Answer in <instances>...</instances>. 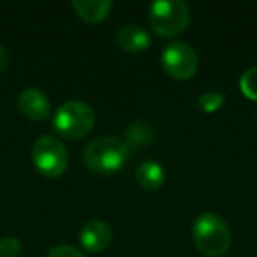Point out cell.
Wrapping results in <instances>:
<instances>
[{
    "label": "cell",
    "mask_w": 257,
    "mask_h": 257,
    "mask_svg": "<svg viewBox=\"0 0 257 257\" xmlns=\"http://www.w3.org/2000/svg\"><path fill=\"white\" fill-rule=\"evenodd\" d=\"M111 239H113V231L102 220L88 222V224L83 225L81 232H79V241H81L83 248L92 253H99L106 250L109 246Z\"/></svg>",
    "instance_id": "52a82bcc"
},
{
    "label": "cell",
    "mask_w": 257,
    "mask_h": 257,
    "mask_svg": "<svg viewBox=\"0 0 257 257\" xmlns=\"http://www.w3.org/2000/svg\"><path fill=\"white\" fill-rule=\"evenodd\" d=\"M162 67L171 78L189 79L199 67L197 53L185 43H171L162 51Z\"/></svg>",
    "instance_id": "8992f818"
},
{
    "label": "cell",
    "mask_w": 257,
    "mask_h": 257,
    "mask_svg": "<svg viewBox=\"0 0 257 257\" xmlns=\"http://www.w3.org/2000/svg\"><path fill=\"white\" fill-rule=\"evenodd\" d=\"M239 88L245 93V97L257 100V67H250L248 71L243 72V76L239 78Z\"/></svg>",
    "instance_id": "7c38bea8"
},
{
    "label": "cell",
    "mask_w": 257,
    "mask_h": 257,
    "mask_svg": "<svg viewBox=\"0 0 257 257\" xmlns=\"http://www.w3.org/2000/svg\"><path fill=\"white\" fill-rule=\"evenodd\" d=\"M116 41L121 50L131 51V53H140L147 50L152 44V37L143 27L140 25H125L118 30Z\"/></svg>",
    "instance_id": "9c48e42d"
},
{
    "label": "cell",
    "mask_w": 257,
    "mask_h": 257,
    "mask_svg": "<svg viewBox=\"0 0 257 257\" xmlns=\"http://www.w3.org/2000/svg\"><path fill=\"white\" fill-rule=\"evenodd\" d=\"M32 161L41 175L48 176V178H57V176L64 175V171L67 169L69 152L58 138L44 134V136L37 138L34 143Z\"/></svg>",
    "instance_id": "5b68a950"
},
{
    "label": "cell",
    "mask_w": 257,
    "mask_h": 257,
    "mask_svg": "<svg viewBox=\"0 0 257 257\" xmlns=\"http://www.w3.org/2000/svg\"><path fill=\"white\" fill-rule=\"evenodd\" d=\"M72 8L86 23H99L107 18L113 4L109 0H74Z\"/></svg>",
    "instance_id": "30bf717a"
},
{
    "label": "cell",
    "mask_w": 257,
    "mask_h": 257,
    "mask_svg": "<svg viewBox=\"0 0 257 257\" xmlns=\"http://www.w3.org/2000/svg\"><path fill=\"white\" fill-rule=\"evenodd\" d=\"M46 257H85L78 248L71 245H58L53 246L50 252L46 253Z\"/></svg>",
    "instance_id": "9a60e30c"
},
{
    "label": "cell",
    "mask_w": 257,
    "mask_h": 257,
    "mask_svg": "<svg viewBox=\"0 0 257 257\" xmlns=\"http://www.w3.org/2000/svg\"><path fill=\"white\" fill-rule=\"evenodd\" d=\"M148 20L159 36L175 37L189 27L190 9L182 0H159L150 6Z\"/></svg>",
    "instance_id": "277c9868"
},
{
    "label": "cell",
    "mask_w": 257,
    "mask_h": 257,
    "mask_svg": "<svg viewBox=\"0 0 257 257\" xmlns=\"http://www.w3.org/2000/svg\"><path fill=\"white\" fill-rule=\"evenodd\" d=\"M222 104H224V95H222V93L206 92L199 97V106L203 107L206 113H215Z\"/></svg>",
    "instance_id": "5bb4252c"
},
{
    "label": "cell",
    "mask_w": 257,
    "mask_h": 257,
    "mask_svg": "<svg viewBox=\"0 0 257 257\" xmlns=\"http://www.w3.org/2000/svg\"><path fill=\"white\" fill-rule=\"evenodd\" d=\"M8 65H9V53H8V50L0 44V72H4Z\"/></svg>",
    "instance_id": "2e32d148"
},
{
    "label": "cell",
    "mask_w": 257,
    "mask_h": 257,
    "mask_svg": "<svg viewBox=\"0 0 257 257\" xmlns=\"http://www.w3.org/2000/svg\"><path fill=\"white\" fill-rule=\"evenodd\" d=\"M95 125V111L83 100H67L53 116V127L60 136L69 140H81L92 133Z\"/></svg>",
    "instance_id": "7a4b0ae2"
},
{
    "label": "cell",
    "mask_w": 257,
    "mask_h": 257,
    "mask_svg": "<svg viewBox=\"0 0 257 257\" xmlns=\"http://www.w3.org/2000/svg\"><path fill=\"white\" fill-rule=\"evenodd\" d=\"M22 253V243L15 236H6L0 239V257H18Z\"/></svg>",
    "instance_id": "4fadbf2b"
},
{
    "label": "cell",
    "mask_w": 257,
    "mask_h": 257,
    "mask_svg": "<svg viewBox=\"0 0 257 257\" xmlns=\"http://www.w3.org/2000/svg\"><path fill=\"white\" fill-rule=\"evenodd\" d=\"M194 245L208 257H220L231 246V229L217 213H203L196 218L192 229Z\"/></svg>",
    "instance_id": "6da1fadb"
},
{
    "label": "cell",
    "mask_w": 257,
    "mask_h": 257,
    "mask_svg": "<svg viewBox=\"0 0 257 257\" xmlns=\"http://www.w3.org/2000/svg\"><path fill=\"white\" fill-rule=\"evenodd\" d=\"M18 109L30 120L41 121L50 114V102L46 93L37 88H27L18 97Z\"/></svg>",
    "instance_id": "ba28073f"
},
{
    "label": "cell",
    "mask_w": 257,
    "mask_h": 257,
    "mask_svg": "<svg viewBox=\"0 0 257 257\" xmlns=\"http://www.w3.org/2000/svg\"><path fill=\"white\" fill-rule=\"evenodd\" d=\"M128 159V147L114 136H100L85 150V164L95 173H116Z\"/></svg>",
    "instance_id": "3957f363"
},
{
    "label": "cell",
    "mask_w": 257,
    "mask_h": 257,
    "mask_svg": "<svg viewBox=\"0 0 257 257\" xmlns=\"http://www.w3.org/2000/svg\"><path fill=\"white\" fill-rule=\"evenodd\" d=\"M136 180L143 189L157 190L166 182V171L159 162L147 161L136 169Z\"/></svg>",
    "instance_id": "8fae6325"
}]
</instances>
